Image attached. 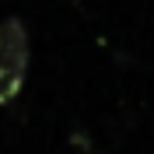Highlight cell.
<instances>
[{
  "mask_svg": "<svg viewBox=\"0 0 154 154\" xmlns=\"http://www.w3.org/2000/svg\"><path fill=\"white\" fill-rule=\"evenodd\" d=\"M28 28L21 18L0 21V105H7L18 98V91L25 88L28 77Z\"/></svg>",
  "mask_w": 154,
  "mask_h": 154,
  "instance_id": "obj_1",
  "label": "cell"
}]
</instances>
